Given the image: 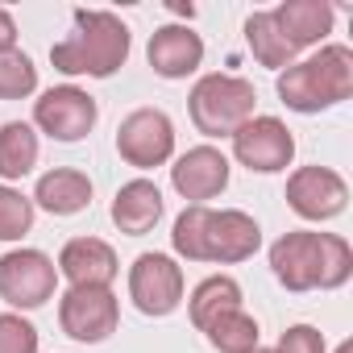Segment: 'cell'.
I'll return each mask as SVG.
<instances>
[{"label": "cell", "mask_w": 353, "mask_h": 353, "mask_svg": "<svg viewBox=\"0 0 353 353\" xmlns=\"http://www.w3.org/2000/svg\"><path fill=\"white\" fill-rule=\"evenodd\" d=\"M170 245L179 258L188 262H245L258 254L262 245V229L254 216L237 212V208H204V204H192L179 212L174 221V233H170Z\"/></svg>", "instance_id": "6da1fadb"}, {"label": "cell", "mask_w": 353, "mask_h": 353, "mask_svg": "<svg viewBox=\"0 0 353 353\" xmlns=\"http://www.w3.org/2000/svg\"><path fill=\"white\" fill-rule=\"evenodd\" d=\"M270 266L287 291H336L353 274V250L336 233L295 229L270 245Z\"/></svg>", "instance_id": "7a4b0ae2"}, {"label": "cell", "mask_w": 353, "mask_h": 353, "mask_svg": "<svg viewBox=\"0 0 353 353\" xmlns=\"http://www.w3.org/2000/svg\"><path fill=\"white\" fill-rule=\"evenodd\" d=\"M129 59V26L117 13H75V34L50 46V63L63 75H92L108 79Z\"/></svg>", "instance_id": "3957f363"}, {"label": "cell", "mask_w": 353, "mask_h": 353, "mask_svg": "<svg viewBox=\"0 0 353 353\" xmlns=\"http://www.w3.org/2000/svg\"><path fill=\"white\" fill-rule=\"evenodd\" d=\"M353 92V50L349 46H324L320 54L291 63L279 75V100L295 112H320Z\"/></svg>", "instance_id": "277c9868"}, {"label": "cell", "mask_w": 353, "mask_h": 353, "mask_svg": "<svg viewBox=\"0 0 353 353\" xmlns=\"http://www.w3.org/2000/svg\"><path fill=\"white\" fill-rule=\"evenodd\" d=\"M254 104H258L254 83L241 75H221V71L204 75L188 96V112L204 137H233L254 117Z\"/></svg>", "instance_id": "5b68a950"}, {"label": "cell", "mask_w": 353, "mask_h": 353, "mask_svg": "<svg viewBox=\"0 0 353 353\" xmlns=\"http://www.w3.org/2000/svg\"><path fill=\"white\" fill-rule=\"evenodd\" d=\"M117 320H121V303L108 287H71L59 299V324L71 341L100 345L117 332Z\"/></svg>", "instance_id": "8992f818"}, {"label": "cell", "mask_w": 353, "mask_h": 353, "mask_svg": "<svg viewBox=\"0 0 353 353\" xmlns=\"http://www.w3.org/2000/svg\"><path fill=\"white\" fill-rule=\"evenodd\" d=\"M117 154L137 166V170H150V166H162L170 154H174V125L166 112L158 108H137L121 121L117 129Z\"/></svg>", "instance_id": "52a82bcc"}, {"label": "cell", "mask_w": 353, "mask_h": 353, "mask_svg": "<svg viewBox=\"0 0 353 353\" xmlns=\"http://www.w3.org/2000/svg\"><path fill=\"white\" fill-rule=\"evenodd\" d=\"M233 154L241 166L258 170V174H274L287 170L295 158V137L279 117H250L237 133H233Z\"/></svg>", "instance_id": "ba28073f"}, {"label": "cell", "mask_w": 353, "mask_h": 353, "mask_svg": "<svg viewBox=\"0 0 353 353\" xmlns=\"http://www.w3.org/2000/svg\"><path fill=\"white\" fill-rule=\"evenodd\" d=\"M96 117H100L96 100L83 88H71V83L50 88V92H42V100H34V125L42 133H50L54 141H79V137H88L92 125H96Z\"/></svg>", "instance_id": "9c48e42d"}, {"label": "cell", "mask_w": 353, "mask_h": 353, "mask_svg": "<svg viewBox=\"0 0 353 353\" xmlns=\"http://www.w3.org/2000/svg\"><path fill=\"white\" fill-rule=\"evenodd\" d=\"M129 295L141 316H170L183 299V270L166 254H141L129 270Z\"/></svg>", "instance_id": "30bf717a"}, {"label": "cell", "mask_w": 353, "mask_h": 353, "mask_svg": "<svg viewBox=\"0 0 353 353\" xmlns=\"http://www.w3.org/2000/svg\"><path fill=\"white\" fill-rule=\"evenodd\" d=\"M54 295V262L42 250H9L0 258V299L13 307H42Z\"/></svg>", "instance_id": "8fae6325"}, {"label": "cell", "mask_w": 353, "mask_h": 353, "mask_svg": "<svg viewBox=\"0 0 353 353\" xmlns=\"http://www.w3.org/2000/svg\"><path fill=\"white\" fill-rule=\"evenodd\" d=\"M287 204L303 221H332L349 204V188L328 166H299L287 179Z\"/></svg>", "instance_id": "7c38bea8"}, {"label": "cell", "mask_w": 353, "mask_h": 353, "mask_svg": "<svg viewBox=\"0 0 353 353\" xmlns=\"http://www.w3.org/2000/svg\"><path fill=\"white\" fill-rule=\"evenodd\" d=\"M170 183L192 204L216 200L229 188V158L221 150H212V145H196V150H188L179 162L170 166Z\"/></svg>", "instance_id": "4fadbf2b"}, {"label": "cell", "mask_w": 353, "mask_h": 353, "mask_svg": "<svg viewBox=\"0 0 353 353\" xmlns=\"http://www.w3.org/2000/svg\"><path fill=\"white\" fill-rule=\"evenodd\" d=\"M145 59H150L154 75H162V79H188L204 63V42L188 26H162L150 34Z\"/></svg>", "instance_id": "5bb4252c"}, {"label": "cell", "mask_w": 353, "mask_h": 353, "mask_svg": "<svg viewBox=\"0 0 353 353\" xmlns=\"http://www.w3.org/2000/svg\"><path fill=\"white\" fill-rule=\"evenodd\" d=\"M59 270L67 274L71 287H108L117 279V254L100 237H75L59 254Z\"/></svg>", "instance_id": "9a60e30c"}, {"label": "cell", "mask_w": 353, "mask_h": 353, "mask_svg": "<svg viewBox=\"0 0 353 353\" xmlns=\"http://www.w3.org/2000/svg\"><path fill=\"white\" fill-rule=\"evenodd\" d=\"M279 34L287 38V46L299 54L303 46H316L328 30H332V5L328 0H287V5L270 9Z\"/></svg>", "instance_id": "2e32d148"}, {"label": "cell", "mask_w": 353, "mask_h": 353, "mask_svg": "<svg viewBox=\"0 0 353 353\" xmlns=\"http://www.w3.org/2000/svg\"><path fill=\"white\" fill-rule=\"evenodd\" d=\"M158 216H162V192H158L150 179L125 183V188L117 192V200H112V225H117L121 233H129V237L150 233V229L158 225Z\"/></svg>", "instance_id": "e0dca14e"}, {"label": "cell", "mask_w": 353, "mask_h": 353, "mask_svg": "<svg viewBox=\"0 0 353 353\" xmlns=\"http://www.w3.org/2000/svg\"><path fill=\"white\" fill-rule=\"evenodd\" d=\"M34 200L50 212V216H75L92 204V179L83 170H71V166H59V170H46L38 179V192Z\"/></svg>", "instance_id": "ac0fdd59"}, {"label": "cell", "mask_w": 353, "mask_h": 353, "mask_svg": "<svg viewBox=\"0 0 353 353\" xmlns=\"http://www.w3.org/2000/svg\"><path fill=\"white\" fill-rule=\"evenodd\" d=\"M38 162V133L26 121L0 125V179H26Z\"/></svg>", "instance_id": "d6986e66"}, {"label": "cell", "mask_w": 353, "mask_h": 353, "mask_svg": "<svg viewBox=\"0 0 353 353\" xmlns=\"http://www.w3.org/2000/svg\"><path fill=\"white\" fill-rule=\"evenodd\" d=\"M233 307H241V287H237V279H229V274H212V279H204L196 291H192V324L204 332L216 316H225V312H233Z\"/></svg>", "instance_id": "ffe728a7"}, {"label": "cell", "mask_w": 353, "mask_h": 353, "mask_svg": "<svg viewBox=\"0 0 353 353\" xmlns=\"http://www.w3.org/2000/svg\"><path fill=\"white\" fill-rule=\"evenodd\" d=\"M245 42H250V50H254V59L262 63V67H291L295 63V50L287 46V38L279 34V26H274V17L270 13H250V21H245Z\"/></svg>", "instance_id": "44dd1931"}, {"label": "cell", "mask_w": 353, "mask_h": 353, "mask_svg": "<svg viewBox=\"0 0 353 353\" xmlns=\"http://www.w3.org/2000/svg\"><path fill=\"white\" fill-rule=\"evenodd\" d=\"M204 332H208V345L221 349V353H254L258 349V320L245 316L241 307L216 316Z\"/></svg>", "instance_id": "7402d4cb"}, {"label": "cell", "mask_w": 353, "mask_h": 353, "mask_svg": "<svg viewBox=\"0 0 353 353\" xmlns=\"http://www.w3.org/2000/svg\"><path fill=\"white\" fill-rule=\"evenodd\" d=\"M38 88V67L30 63V54L9 50L0 54V100H26Z\"/></svg>", "instance_id": "603a6c76"}, {"label": "cell", "mask_w": 353, "mask_h": 353, "mask_svg": "<svg viewBox=\"0 0 353 353\" xmlns=\"http://www.w3.org/2000/svg\"><path fill=\"white\" fill-rule=\"evenodd\" d=\"M34 225V200L13 188H0V241H17Z\"/></svg>", "instance_id": "cb8c5ba5"}, {"label": "cell", "mask_w": 353, "mask_h": 353, "mask_svg": "<svg viewBox=\"0 0 353 353\" xmlns=\"http://www.w3.org/2000/svg\"><path fill=\"white\" fill-rule=\"evenodd\" d=\"M0 353H38V328L13 312L0 316Z\"/></svg>", "instance_id": "d4e9b609"}, {"label": "cell", "mask_w": 353, "mask_h": 353, "mask_svg": "<svg viewBox=\"0 0 353 353\" xmlns=\"http://www.w3.org/2000/svg\"><path fill=\"white\" fill-rule=\"evenodd\" d=\"M274 353H324V336L312 324H291L279 336V349Z\"/></svg>", "instance_id": "484cf974"}, {"label": "cell", "mask_w": 353, "mask_h": 353, "mask_svg": "<svg viewBox=\"0 0 353 353\" xmlns=\"http://www.w3.org/2000/svg\"><path fill=\"white\" fill-rule=\"evenodd\" d=\"M17 46V26H13V17L0 9V54H9Z\"/></svg>", "instance_id": "4316f807"}, {"label": "cell", "mask_w": 353, "mask_h": 353, "mask_svg": "<svg viewBox=\"0 0 353 353\" xmlns=\"http://www.w3.org/2000/svg\"><path fill=\"white\" fill-rule=\"evenodd\" d=\"M336 353H353V345H349V341H345V345H341V349H336Z\"/></svg>", "instance_id": "83f0119b"}, {"label": "cell", "mask_w": 353, "mask_h": 353, "mask_svg": "<svg viewBox=\"0 0 353 353\" xmlns=\"http://www.w3.org/2000/svg\"><path fill=\"white\" fill-rule=\"evenodd\" d=\"M254 353H274V349H262V345H258V349H254Z\"/></svg>", "instance_id": "f1b7e54d"}]
</instances>
